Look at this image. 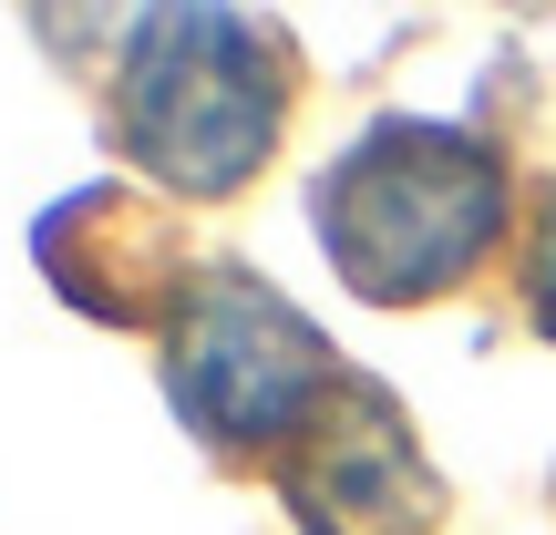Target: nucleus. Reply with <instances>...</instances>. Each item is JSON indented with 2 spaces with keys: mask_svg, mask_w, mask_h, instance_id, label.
<instances>
[{
  "mask_svg": "<svg viewBox=\"0 0 556 535\" xmlns=\"http://www.w3.org/2000/svg\"><path fill=\"white\" fill-rule=\"evenodd\" d=\"M526 309H536V330L556 340V196H546L536 238H526Z\"/></svg>",
  "mask_w": 556,
  "mask_h": 535,
  "instance_id": "5",
  "label": "nucleus"
},
{
  "mask_svg": "<svg viewBox=\"0 0 556 535\" xmlns=\"http://www.w3.org/2000/svg\"><path fill=\"white\" fill-rule=\"evenodd\" d=\"M165 392L197 422V443H217V454H268V443H299L330 412L340 360L278 289L217 268V278H197V289H176Z\"/></svg>",
  "mask_w": 556,
  "mask_h": 535,
  "instance_id": "3",
  "label": "nucleus"
},
{
  "mask_svg": "<svg viewBox=\"0 0 556 535\" xmlns=\"http://www.w3.org/2000/svg\"><path fill=\"white\" fill-rule=\"evenodd\" d=\"M495 227H505V165L495 144L454 135V124H371L319 176V247L381 309L454 289L495 247Z\"/></svg>",
  "mask_w": 556,
  "mask_h": 535,
  "instance_id": "1",
  "label": "nucleus"
},
{
  "mask_svg": "<svg viewBox=\"0 0 556 535\" xmlns=\"http://www.w3.org/2000/svg\"><path fill=\"white\" fill-rule=\"evenodd\" d=\"M289 515L299 535H422L443 515V484L422 463L413 422L371 381H340L309 443L289 454Z\"/></svg>",
  "mask_w": 556,
  "mask_h": 535,
  "instance_id": "4",
  "label": "nucleus"
},
{
  "mask_svg": "<svg viewBox=\"0 0 556 535\" xmlns=\"http://www.w3.org/2000/svg\"><path fill=\"white\" fill-rule=\"evenodd\" d=\"M278 31L238 11H155L135 21V52L114 73V124L124 155L176 196H227L268 165L278 144Z\"/></svg>",
  "mask_w": 556,
  "mask_h": 535,
  "instance_id": "2",
  "label": "nucleus"
}]
</instances>
